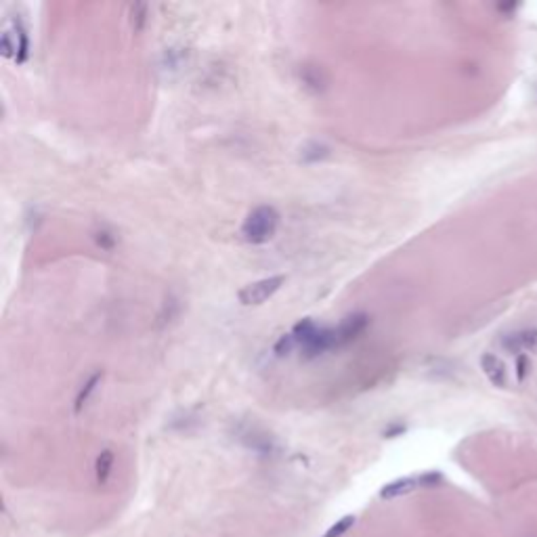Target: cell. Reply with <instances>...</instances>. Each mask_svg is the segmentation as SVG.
Listing matches in <instances>:
<instances>
[{
    "instance_id": "7a4b0ae2",
    "label": "cell",
    "mask_w": 537,
    "mask_h": 537,
    "mask_svg": "<svg viewBox=\"0 0 537 537\" xmlns=\"http://www.w3.org/2000/svg\"><path fill=\"white\" fill-rule=\"evenodd\" d=\"M279 223L281 214L273 206H257L242 223V237L252 246H263L275 237Z\"/></svg>"
},
{
    "instance_id": "5bb4252c",
    "label": "cell",
    "mask_w": 537,
    "mask_h": 537,
    "mask_svg": "<svg viewBox=\"0 0 537 537\" xmlns=\"http://www.w3.org/2000/svg\"><path fill=\"white\" fill-rule=\"evenodd\" d=\"M527 369H529V359L525 357V355H519V359H517V378H519V382L525 380Z\"/></svg>"
},
{
    "instance_id": "9a60e30c",
    "label": "cell",
    "mask_w": 537,
    "mask_h": 537,
    "mask_svg": "<svg viewBox=\"0 0 537 537\" xmlns=\"http://www.w3.org/2000/svg\"><path fill=\"white\" fill-rule=\"evenodd\" d=\"M498 8H500V11H514V8H517V4L508 2V4H500Z\"/></svg>"
},
{
    "instance_id": "5b68a950",
    "label": "cell",
    "mask_w": 537,
    "mask_h": 537,
    "mask_svg": "<svg viewBox=\"0 0 537 537\" xmlns=\"http://www.w3.org/2000/svg\"><path fill=\"white\" fill-rule=\"evenodd\" d=\"M369 326V317L365 313H353L349 317H345L334 330H336V338H338V349L355 342L359 336L367 330Z\"/></svg>"
},
{
    "instance_id": "8fae6325",
    "label": "cell",
    "mask_w": 537,
    "mask_h": 537,
    "mask_svg": "<svg viewBox=\"0 0 537 537\" xmlns=\"http://www.w3.org/2000/svg\"><path fill=\"white\" fill-rule=\"evenodd\" d=\"M147 13H149V6L145 2L130 4V25L137 34L143 32V27L147 25Z\"/></svg>"
},
{
    "instance_id": "ba28073f",
    "label": "cell",
    "mask_w": 537,
    "mask_h": 537,
    "mask_svg": "<svg viewBox=\"0 0 537 537\" xmlns=\"http://www.w3.org/2000/svg\"><path fill=\"white\" fill-rule=\"evenodd\" d=\"M504 349L510 353H521V351H529L537 355V330H523L517 334H510L502 340Z\"/></svg>"
},
{
    "instance_id": "9c48e42d",
    "label": "cell",
    "mask_w": 537,
    "mask_h": 537,
    "mask_svg": "<svg viewBox=\"0 0 537 537\" xmlns=\"http://www.w3.org/2000/svg\"><path fill=\"white\" fill-rule=\"evenodd\" d=\"M113 462H116V455L111 449H103L97 459H94V479H97V485H107L109 476H111V470H113Z\"/></svg>"
},
{
    "instance_id": "277c9868",
    "label": "cell",
    "mask_w": 537,
    "mask_h": 537,
    "mask_svg": "<svg viewBox=\"0 0 537 537\" xmlns=\"http://www.w3.org/2000/svg\"><path fill=\"white\" fill-rule=\"evenodd\" d=\"M285 283V277L283 275H271V277H265V279H259V281H252L248 285H244L237 294L240 302L244 307H259V304H265L268 298H273L281 285Z\"/></svg>"
},
{
    "instance_id": "30bf717a",
    "label": "cell",
    "mask_w": 537,
    "mask_h": 537,
    "mask_svg": "<svg viewBox=\"0 0 537 537\" xmlns=\"http://www.w3.org/2000/svg\"><path fill=\"white\" fill-rule=\"evenodd\" d=\"M101 380H103V374L97 371V374H92L89 380L80 386V390H78V395H76V401H74V412H76V414H80V412L87 407L89 399L92 397V393L97 390V386L101 384Z\"/></svg>"
},
{
    "instance_id": "7c38bea8",
    "label": "cell",
    "mask_w": 537,
    "mask_h": 537,
    "mask_svg": "<svg viewBox=\"0 0 537 537\" xmlns=\"http://www.w3.org/2000/svg\"><path fill=\"white\" fill-rule=\"evenodd\" d=\"M355 521H357V519H355L353 514H347V517H342L338 523H334V525L328 529V533H326L323 537H342L345 533H347V531H349V529H353Z\"/></svg>"
},
{
    "instance_id": "52a82bcc",
    "label": "cell",
    "mask_w": 537,
    "mask_h": 537,
    "mask_svg": "<svg viewBox=\"0 0 537 537\" xmlns=\"http://www.w3.org/2000/svg\"><path fill=\"white\" fill-rule=\"evenodd\" d=\"M422 487V481L420 476H401L388 485H384L380 489V498L382 500H397V498H403V495H409L412 491L420 489Z\"/></svg>"
},
{
    "instance_id": "6da1fadb",
    "label": "cell",
    "mask_w": 537,
    "mask_h": 537,
    "mask_svg": "<svg viewBox=\"0 0 537 537\" xmlns=\"http://www.w3.org/2000/svg\"><path fill=\"white\" fill-rule=\"evenodd\" d=\"M298 345V349H302V353L309 359L319 357L328 351H336L338 349V338H336V330L334 328H323L317 326L313 319H300L292 332H290Z\"/></svg>"
},
{
    "instance_id": "3957f363",
    "label": "cell",
    "mask_w": 537,
    "mask_h": 537,
    "mask_svg": "<svg viewBox=\"0 0 537 537\" xmlns=\"http://www.w3.org/2000/svg\"><path fill=\"white\" fill-rule=\"evenodd\" d=\"M0 51L4 59H13L17 66H23L30 57V36L21 19L11 21L0 36Z\"/></svg>"
},
{
    "instance_id": "4fadbf2b",
    "label": "cell",
    "mask_w": 537,
    "mask_h": 537,
    "mask_svg": "<svg viewBox=\"0 0 537 537\" xmlns=\"http://www.w3.org/2000/svg\"><path fill=\"white\" fill-rule=\"evenodd\" d=\"M294 349H298V345H296V340H294L292 334H283V336L275 342V347H273V351H275L277 357H285V355H290Z\"/></svg>"
},
{
    "instance_id": "8992f818",
    "label": "cell",
    "mask_w": 537,
    "mask_h": 537,
    "mask_svg": "<svg viewBox=\"0 0 537 537\" xmlns=\"http://www.w3.org/2000/svg\"><path fill=\"white\" fill-rule=\"evenodd\" d=\"M481 369H483V374L487 376V380H489L493 386L506 388V384H508V371H506L504 361L498 357V355L485 353V355L481 357Z\"/></svg>"
}]
</instances>
